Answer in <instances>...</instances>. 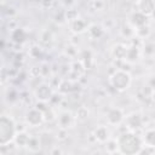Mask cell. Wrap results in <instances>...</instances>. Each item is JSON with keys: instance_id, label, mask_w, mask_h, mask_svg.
Masks as SVG:
<instances>
[{"instance_id": "cell-10", "label": "cell", "mask_w": 155, "mask_h": 155, "mask_svg": "<svg viewBox=\"0 0 155 155\" xmlns=\"http://www.w3.org/2000/svg\"><path fill=\"white\" fill-rule=\"evenodd\" d=\"M137 11L144 13L145 16H153L155 11V2L154 0H138L137 1Z\"/></svg>"}, {"instance_id": "cell-3", "label": "cell", "mask_w": 155, "mask_h": 155, "mask_svg": "<svg viewBox=\"0 0 155 155\" xmlns=\"http://www.w3.org/2000/svg\"><path fill=\"white\" fill-rule=\"evenodd\" d=\"M109 84L110 86L117 91V92H124L130 88L132 84V76L128 70L125 69H115L110 75H109Z\"/></svg>"}, {"instance_id": "cell-9", "label": "cell", "mask_w": 155, "mask_h": 155, "mask_svg": "<svg viewBox=\"0 0 155 155\" xmlns=\"http://www.w3.org/2000/svg\"><path fill=\"white\" fill-rule=\"evenodd\" d=\"M92 133H93V136H94L96 142L102 143V144H104L108 139L111 138V137H110V131H109V128H108L107 126H104V125H101V126L96 127Z\"/></svg>"}, {"instance_id": "cell-15", "label": "cell", "mask_w": 155, "mask_h": 155, "mask_svg": "<svg viewBox=\"0 0 155 155\" xmlns=\"http://www.w3.org/2000/svg\"><path fill=\"white\" fill-rule=\"evenodd\" d=\"M29 139H30V134H28L25 130L18 131L16 137H15V139H13V144L17 148H27Z\"/></svg>"}, {"instance_id": "cell-1", "label": "cell", "mask_w": 155, "mask_h": 155, "mask_svg": "<svg viewBox=\"0 0 155 155\" xmlns=\"http://www.w3.org/2000/svg\"><path fill=\"white\" fill-rule=\"evenodd\" d=\"M117 140V148L119 153L124 155H136L139 154L143 148V140L142 136H138L134 131H125L119 134L116 138Z\"/></svg>"}, {"instance_id": "cell-4", "label": "cell", "mask_w": 155, "mask_h": 155, "mask_svg": "<svg viewBox=\"0 0 155 155\" xmlns=\"http://www.w3.org/2000/svg\"><path fill=\"white\" fill-rule=\"evenodd\" d=\"M24 121L28 126L30 127H39L45 122V115L44 111L40 110L39 108L34 107L27 110L25 115H24Z\"/></svg>"}, {"instance_id": "cell-18", "label": "cell", "mask_w": 155, "mask_h": 155, "mask_svg": "<svg viewBox=\"0 0 155 155\" xmlns=\"http://www.w3.org/2000/svg\"><path fill=\"white\" fill-rule=\"evenodd\" d=\"M142 140L144 145L155 148V128H148L142 134Z\"/></svg>"}, {"instance_id": "cell-5", "label": "cell", "mask_w": 155, "mask_h": 155, "mask_svg": "<svg viewBox=\"0 0 155 155\" xmlns=\"http://www.w3.org/2000/svg\"><path fill=\"white\" fill-rule=\"evenodd\" d=\"M125 114L122 111V109L120 108H110L108 109L107 114H105V120L107 124L110 126H119L120 124H122L125 121Z\"/></svg>"}, {"instance_id": "cell-21", "label": "cell", "mask_w": 155, "mask_h": 155, "mask_svg": "<svg viewBox=\"0 0 155 155\" xmlns=\"http://www.w3.org/2000/svg\"><path fill=\"white\" fill-rule=\"evenodd\" d=\"M151 30H150V27L148 24H144L142 27H138L136 28V38L139 39V40H145L149 38Z\"/></svg>"}, {"instance_id": "cell-11", "label": "cell", "mask_w": 155, "mask_h": 155, "mask_svg": "<svg viewBox=\"0 0 155 155\" xmlns=\"http://www.w3.org/2000/svg\"><path fill=\"white\" fill-rule=\"evenodd\" d=\"M10 40L15 45H22L27 41V31L23 28H13L10 33Z\"/></svg>"}, {"instance_id": "cell-24", "label": "cell", "mask_w": 155, "mask_h": 155, "mask_svg": "<svg viewBox=\"0 0 155 155\" xmlns=\"http://www.w3.org/2000/svg\"><path fill=\"white\" fill-rule=\"evenodd\" d=\"M44 115H45V122L54 121V120H57V116H58L52 108H48L46 111H44Z\"/></svg>"}, {"instance_id": "cell-28", "label": "cell", "mask_w": 155, "mask_h": 155, "mask_svg": "<svg viewBox=\"0 0 155 155\" xmlns=\"http://www.w3.org/2000/svg\"><path fill=\"white\" fill-rule=\"evenodd\" d=\"M50 153H51V154H62L63 151H62V150H61L59 148H57V147H54L53 149H51V150H50Z\"/></svg>"}, {"instance_id": "cell-19", "label": "cell", "mask_w": 155, "mask_h": 155, "mask_svg": "<svg viewBox=\"0 0 155 155\" xmlns=\"http://www.w3.org/2000/svg\"><path fill=\"white\" fill-rule=\"evenodd\" d=\"M120 33L124 38L126 39H133L136 36V28L131 24V23H125L121 29H120Z\"/></svg>"}, {"instance_id": "cell-14", "label": "cell", "mask_w": 155, "mask_h": 155, "mask_svg": "<svg viewBox=\"0 0 155 155\" xmlns=\"http://www.w3.org/2000/svg\"><path fill=\"white\" fill-rule=\"evenodd\" d=\"M87 23L82 19V18H76V19H74V21H71L70 22V30L75 34V35H78V34H82V33H85L86 30H87Z\"/></svg>"}, {"instance_id": "cell-7", "label": "cell", "mask_w": 155, "mask_h": 155, "mask_svg": "<svg viewBox=\"0 0 155 155\" xmlns=\"http://www.w3.org/2000/svg\"><path fill=\"white\" fill-rule=\"evenodd\" d=\"M53 94H54L53 90L48 84H40L35 88V92H34L35 98L41 102H50Z\"/></svg>"}, {"instance_id": "cell-6", "label": "cell", "mask_w": 155, "mask_h": 155, "mask_svg": "<svg viewBox=\"0 0 155 155\" xmlns=\"http://www.w3.org/2000/svg\"><path fill=\"white\" fill-rule=\"evenodd\" d=\"M57 125L59 128H64V130H69L75 125L76 117L68 110H63L58 114L57 116Z\"/></svg>"}, {"instance_id": "cell-23", "label": "cell", "mask_w": 155, "mask_h": 155, "mask_svg": "<svg viewBox=\"0 0 155 155\" xmlns=\"http://www.w3.org/2000/svg\"><path fill=\"white\" fill-rule=\"evenodd\" d=\"M75 117H76V120H79V121H85V120H87V117H88V109H87L86 107H80V108H78V109H76V113H75Z\"/></svg>"}, {"instance_id": "cell-16", "label": "cell", "mask_w": 155, "mask_h": 155, "mask_svg": "<svg viewBox=\"0 0 155 155\" xmlns=\"http://www.w3.org/2000/svg\"><path fill=\"white\" fill-rule=\"evenodd\" d=\"M126 52H127V46H125L122 44H116L111 48V56L116 61H125Z\"/></svg>"}, {"instance_id": "cell-13", "label": "cell", "mask_w": 155, "mask_h": 155, "mask_svg": "<svg viewBox=\"0 0 155 155\" xmlns=\"http://www.w3.org/2000/svg\"><path fill=\"white\" fill-rule=\"evenodd\" d=\"M86 31H87V35L92 40H98V39H101L104 35V28L101 24H97V23L90 24L87 27V30Z\"/></svg>"}, {"instance_id": "cell-26", "label": "cell", "mask_w": 155, "mask_h": 155, "mask_svg": "<svg viewBox=\"0 0 155 155\" xmlns=\"http://www.w3.org/2000/svg\"><path fill=\"white\" fill-rule=\"evenodd\" d=\"M153 48H155V44H153V42L145 44V45H144V53H145L147 56H153V54H155V50H153Z\"/></svg>"}, {"instance_id": "cell-22", "label": "cell", "mask_w": 155, "mask_h": 155, "mask_svg": "<svg viewBox=\"0 0 155 155\" xmlns=\"http://www.w3.org/2000/svg\"><path fill=\"white\" fill-rule=\"evenodd\" d=\"M105 150L109 154H114V153H119V148H117V140L114 138L108 139L105 143Z\"/></svg>"}, {"instance_id": "cell-25", "label": "cell", "mask_w": 155, "mask_h": 155, "mask_svg": "<svg viewBox=\"0 0 155 155\" xmlns=\"http://www.w3.org/2000/svg\"><path fill=\"white\" fill-rule=\"evenodd\" d=\"M78 17H79V13H78V11L74 10V8H68V10L64 12V18H65L67 21H69V22L76 19Z\"/></svg>"}, {"instance_id": "cell-20", "label": "cell", "mask_w": 155, "mask_h": 155, "mask_svg": "<svg viewBox=\"0 0 155 155\" xmlns=\"http://www.w3.org/2000/svg\"><path fill=\"white\" fill-rule=\"evenodd\" d=\"M41 145H42V143H41L40 137L30 136V139H29V142H28L27 148L29 149V151H31V153H36V151H39V150H40Z\"/></svg>"}, {"instance_id": "cell-27", "label": "cell", "mask_w": 155, "mask_h": 155, "mask_svg": "<svg viewBox=\"0 0 155 155\" xmlns=\"http://www.w3.org/2000/svg\"><path fill=\"white\" fill-rule=\"evenodd\" d=\"M148 85H149V86H150V87H151V88H153V90L155 91V76H153V78H151V79L149 80Z\"/></svg>"}, {"instance_id": "cell-12", "label": "cell", "mask_w": 155, "mask_h": 155, "mask_svg": "<svg viewBox=\"0 0 155 155\" xmlns=\"http://www.w3.org/2000/svg\"><path fill=\"white\" fill-rule=\"evenodd\" d=\"M130 23L134 27V28H138V27H142L144 24H148V16H145L144 13L139 12V11H134L132 12L131 15V18H130Z\"/></svg>"}, {"instance_id": "cell-2", "label": "cell", "mask_w": 155, "mask_h": 155, "mask_svg": "<svg viewBox=\"0 0 155 155\" xmlns=\"http://www.w3.org/2000/svg\"><path fill=\"white\" fill-rule=\"evenodd\" d=\"M17 132L18 130L15 120L8 115L2 114L0 117V147L13 143Z\"/></svg>"}, {"instance_id": "cell-17", "label": "cell", "mask_w": 155, "mask_h": 155, "mask_svg": "<svg viewBox=\"0 0 155 155\" xmlns=\"http://www.w3.org/2000/svg\"><path fill=\"white\" fill-rule=\"evenodd\" d=\"M139 57H140V50L138 48V46L132 45V46L127 47L125 61H127L128 63H133V62H137L139 59Z\"/></svg>"}, {"instance_id": "cell-8", "label": "cell", "mask_w": 155, "mask_h": 155, "mask_svg": "<svg viewBox=\"0 0 155 155\" xmlns=\"http://www.w3.org/2000/svg\"><path fill=\"white\" fill-rule=\"evenodd\" d=\"M125 124L128 130L137 132V130L143 127V119L138 113H132L125 117Z\"/></svg>"}]
</instances>
